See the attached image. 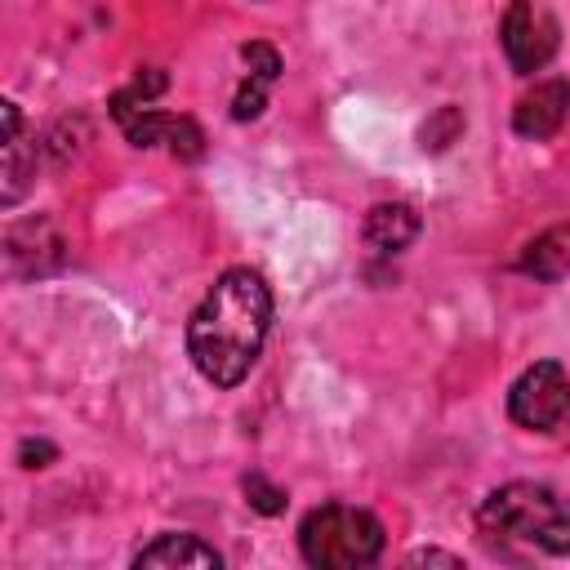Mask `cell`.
Here are the masks:
<instances>
[{
  "label": "cell",
  "mask_w": 570,
  "mask_h": 570,
  "mask_svg": "<svg viewBox=\"0 0 570 570\" xmlns=\"http://www.w3.org/2000/svg\"><path fill=\"white\" fill-rule=\"evenodd\" d=\"M361 236L374 254H401L414 236H419V214L405 205V200H379L365 223H361Z\"/></svg>",
  "instance_id": "9"
},
{
  "label": "cell",
  "mask_w": 570,
  "mask_h": 570,
  "mask_svg": "<svg viewBox=\"0 0 570 570\" xmlns=\"http://www.w3.org/2000/svg\"><path fill=\"white\" fill-rule=\"evenodd\" d=\"M267 325H272L267 281L249 267H227L187 321L191 365L214 387H236L254 370L263 338H267Z\"/></svg>",
  "instance_id": "1"
},
{
  "label": "cell",
  "mask_w": 570,
  "mask_h": 570,
  "mask_svg": "<svg viewBox=\"0 0 570 570\" xmlns=\"http://www.w3.org/2000/svg\"><path fill=\"white\" fill-rule=\"evenodd\" d=\"M499 45H503L517 76H534L557 53L561 31H557V18L539 0H512L503 22H499Z\"/></svg>",
  "instance_id": "5"
},
{
  "label": "cell",
  "mask_w": 570,
  "mask_h": 570,
  "mask_svg": "<svg viewBox=\"0 0 570 570\" xmlns=\"http://www.w3.org/2000/svg\"><path fill=\"white\" fill-rule=\"evenodd\" d=\"M53 459H58V445H49V441H31V436H27V441L18 445V463H22V468H49Z\"/></svg>",
  "instance_id": "16"
},
{
  "label": "cell",
  "mask_w": 570,
  "mask_h": 570,
  "mask_svg": "<svg viewBox=\"0 0 570 570\" xmlns=\"http://www.w3.org/2000/svg\"><path fill=\"white\" fill-rule=\"evenodd\" d=\"M240 58H245V62H249V71H254L258 80H267V85H272V80L285 71L281 53H276L267 40H249V45H240Z\"/></svg>",
  "instance_id": "14"
},
{
  "label": "cell",
  "mask_w": 570,
  "mask_h": 570,
  "mask_svg": "<svg viewBox=\"0 0 570 570\" xmlns=\"http://www.w3.org/2000/svg\"><path fill=\"white\" fill-rule=\"evenodd\" d=\"M267 107V80L249 76L240 89H236V102H232V120H258Z\"/></svg>",
  "instance_id": "15"
},
{
  "label": "cell",
  "mask_w": 570,
  "mask_h": 570,
  "mask_svg": "<svg viewBox=\"0 0 570 570\" xmlns=\"http://www.w3.org/2000/svg\"><path fill=\"white\" fill-rule=\"evenodd\" d=\"M298 552L316 570L370 566L383 552V521L352 503H321L298 525Z\"/></svg>",
  "instance_id": "3"
},
{
  "label": "cell",
  "mask_w": 570,
  "mask_h": 570,
  "mask_svg": "<svg viewBox=\"0 0 570 570\" xmlns=\"http://www.w3.org/2000/svg\"><path fill=\"white\" fill-rule=\"evenodd\" d=\"M405 561H410V566H450V570H459V566H463V557L441 552V548H419V552H410Z\"/></svg>",
  "instance_id": "18"
},
{
  "label": "cell",
  "mask_w": 570,
  "mask_h": 570,
  "mask_svg": "<svg viewBox=\"0 0 570 570\" xmlns=\"http://www.w3.org/2000/svg\"><path fill=\"white\" fill-rule=\"evenodd\" d=\"M570 410V374L557 361H534L508 392V419L525 432H557Z\"/></svg>",
  "instance_id": "4"
},
{
  "label": "cell",
  "mask_w": 570,
  "mask_h": 570,
  "mask_svg": "<svg viewBox=\"0 0 570 570\" xmlns=\"http://www.w3.org/2000/svg\"><path fill=\"white\" fill-rule=\"evenodd\" d=\"M481 530L508 543H525L548 557L570 552V499L539 481H508L485 494L476 512Z\"/></svg>",
  "instance_id": "2"
},
{
  "label": "cell",
  "mask_w": 570,
  "mask_h": 570,
  "mask_svg": "<svg viewBox=\"0 0 570 570\" xmlns=\"http://www.w3.org/2000/svg\"><path fill=\"white\" fill-rule=\"evenodd\" d=\"M165 142H169V151H174L178 160H200V156H205V134H200V125H196L191 116H169Z\"/></svg>",
  "instance_id": "12"
},
{
  "label": "cell",
  "mask_w": 570,
  "mask_h": 570,
  "mask_svg": "<svg viewBox=\"0 0 570 570\" xmlns=\"http://www.w3.org/2000/svg\"><path fill=\"white\" fill-rule=\"evenodd\" d=\"M566 116H570V80L552 76V80H539L530 94L517 98L512 129L521 138H530V142H543V138H552L566 125Z\"/></svg>",
  "instance_id": "6"
},
{
  "label": "cell",
  "mask_w": 570,
  "mask_h": 570,
  "mask_svg": "<svg viewBox=\"0 0 570 570\" xmlns=\"http://www.w3.org/2000/svg\"><path fill=\"white\" fill-rule=\"evenodd\" d=\"M240 485H245V503H249L254 512H263V517H276V512H285V503H289V499H285V490H281V485H272L263 472H249Z\"/></svg>",
  "instance_id": "13"
},
{
  "label": "cell",
  "mask_w": 570,
  "mask_h": 570,
  "mask_svg": "<svg viewBox=\"0 0 570 570\" xmlns=\"http://www.w3.org/2000/svg\"><path fill=\"white\" fill-rule=\"evenodd\" d=\"M134 566L142 570V566H165V570H187V566H196V570H218L223 566V552L218 548H209L205 539H196V534H156L147 548H138L134 552Z\"/></svg>",
  "instance_id": "8"
},
{
  "label": "cell",
  "mask_w": 570,
  "mask_h": 570,
  "mask_svg": "<svg viewBox=\"0 0 570 570\" xmlns=\"http://www.w3.org/2000/svg\"><path fill=\"white\" fill-rule=\"evenodd\" d=\"M459 134H463V111L459 107H436L428 116V125L419 129V142H423V151H445Z\"/></svg>",
  "instance_id": "11"
},
{
  "label": "cell",
  "mask_w": 570,
  "mask_h": 570,
  "mask_svg": "<svg viewBox=\"0 0 570 570\" xmlns=\"http://www.w3.org/2000/svg\"><path fill=\"white\" fill-rule=\"evenodd\" d=\"M517 267L525 276H534V281H566L570 276V223H557V227L539 232L521 249V263Z\"/></svg>",
  "instance_id": "10"
},
{
  "label": "cell",
  "mask_w": 570,
  "mask_h": 570,
  "mask_svg": "<svg viewBox=\"0 0 570 570\" xmlns=\"http://www.w3.org/2000/svg\"><path fill=\"white\" fill-rule=\"evenodd\" d=\"M561 428H566V432H570V410H566V423H561Z\"/></svg>",
  "instance_id": "19"
},
{
  "label": "cell",
  "mask_w": 570,
  "mask_h": 570,
  "mask_svg": "<svg viewBox=\"0 0 570 570\" xmlns=\"http://www.w3.org/2000/svg\"><path fill=\"white\" fill-rule=\"evenodd\" d=\"M31 178H36V142L22 134L18 102H4V187H0V200L18 205V196L31 187Z\"/></svg>",
  "instance_id": "7"
},
{
  "label": "cell",
  "mask_w": 570,
  "mask_h": 570,
  "mask_svg": "<svg viewBox=\"0 0 570 570\" xmlns=\"http://www.w3.org/2000/svg\"><path fill=\"white\" fill-rule=\"evenodd\" d=\"M165 85H169V80H165V71H156V67H147V71H138V80H134L129 89H134L138 98H147V102H151L156 94H165Z\"/></svg>",
  "instance_id": "17"
}]
</instances>
